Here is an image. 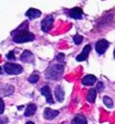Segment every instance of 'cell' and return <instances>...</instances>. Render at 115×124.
I'll return each instance as SVG.
<instances>
[{
  "label": "cell",
  "mask_w": 115,
  "mask_h": 124,
  "mask_svg": "<svg viewBox=\"0 0 115 124\" xmlns=\"http://www.w3.org/2000/svg\"><path fill=\"white\" fill-rule=\"evenodd\" d=\"M34 38L35 37L31 32L27 31V27H22V24L21 25V27L16 29V34H13V40L16 43H24L28 41H32L34 40Z\"/></svg>",
  "instance_id": "6da1fadb"
},
{
  "label": "cell",
  "mask_w": 115,
  "mask_h": 124,
  "mask_svg": "<svg viewBox=\"0 0 115 124\" xmlns=\"http://www.w3.org/2000/svg\"><path fill=\"white\" fill-rule=\"evenodd\" d=\"M64 71V67L61 65H52L46 71L45 75L49 79H59Z\"/></svg>",
  "instance_id": "7a4b0ae2"
},
{
  "label": "cell",
  "mask_w": 115,
  "mask_h": 124,
  "mask_svg": "<svg viewBox=\"0 0 115 124\" xmlns=\"http://www.w3.org/2000/svg\"><path fill=\"white\" fill-rule=\"evenodd\" d=\"M4 70L8 74H20L22 71V68L17 64H6Z\"/></svg>",
  "instance_id": "3957f363"
},
{
  "label": "cell",
  "mask_w": 115,
  "mask_h": 124,
  "mask_svg": "<svg viewBox=\"0 0 115 124\" xmlns=\"http://www.w3.org/2000/svg\"><path fill=\"white\" fill-rule=\"evenodd\" d=\"M109 46V42L106 41L105 39H101V40H99L96 44V51L98 54L100 55H102L104 54V52L106 51V49L108 48Z\"/></svg>",
  "instance_id": "277c9868"
},
{
  "label": "cell",
  "mask_w": 115,
  "mask_h": 124,
  "mask_svg": "<svg viewBox=\"0 0 115 124\" xmlns=\"http://www.w3.org/2000/svg\"><path fill=\"white\" fill-rule=\"evenodd\" d=\"M53 22H54V19L52 16H48L46 17L42 23H41V28L44 32H49L50 31V29L52 28L53 26Z\"/></svg>",
  "instance_id": "5b68a950"
},
{
  "label": "cell",
  "mask_w": 115,
  "mask_h": 124,
  "mask_svg": "<svg viewBox=\"0 0 115 124\" xmlns=\"http://www.w3.org/2000/svg\"><path fill=\"white\" fill-rule=\"evenodd\" d=\"M91 49H92V48H91V45H89V44L86 45V46L83 48L82 53L77 56L76 60H77L78 62L86 61V60H87V58H88V56H89V54H90V52H91Z\"/></svg>",
  "instance_id": "8992f818"
},
{
  "label": "cell",
  "mask_w": 115,
  "mask_h": 124,
  "mask_svg": "<svg viewBox=\"0 0 115 124\" xmlns=\"http://www.w3.org/2000/svg\"><path fill=\"white\" fill-rule=\"evenodd\" d=\"M41 93H42V95L46 98V101H47L49 104H54V99H53L52 92H51V89H50L49 86H44V87H42Z\"/></svg>",
  "instance_id": "52a82bcc"
},
{
  "label": "cell",
  "mask_w": 115,
  "mask_h": 124,
  "mask_svg": "<svg viewBox=\"0 0 115 124\" xmlns=\"http://www.w3.org/2000/svg\"><path fill=\"white\" fill-rule=\"evenodd\" d=\"M69 16L72 18V19H75V20H80L83 16V11L82 9L78 8V7H75L73 9L70 10L69 12Z\"/></svg>",
  "instance_id": "ba28073f"
},
{
  "label": "cell",
  "mask_w": 115,
  "mask_h": 124,
  "mask_svg": "<svg viewBox=\"0 0 115 124\" xmlns=\"http://www.w3.org/2000/svg\"><path fill=\"white\" fill-rule=\"evenodd\" d=\"M21 60H22V62H23V63H33L34 62L33 55L29 51H24L21 57Z\"/></svg>",
  "instance_id": "9c48e42d"
},
{
  "label": "cell",
  "mask_w": 115,
  "mask_h": 124,
  "mask_svg": "<svg viewBox=\"0 0 115 124\" xmlns=\"http://www.w3.org/2000/svg\"><path fill=\"white\" fill-rule=\"evenodd\" d=\"M25 16H26L27 18H29L30 20H34V19H36V18H38V17L41 16V12H40L39 10H37V9L30 8L29 10H28V11L25 13Z\"/></svg>",
  "instance_id": "30bf717a"
},
{
  "label": "cell",
  "mask_w": 115,
  "mask_h": 124,
  "mask_svg": "<svg viewBox=\"0 0 115 124\" xmlns=\"http://www.w3.org/2000/svg\"><path fill=\"white\" fill-rule=\"evenodd\" d=\"M58 115H59V111L58 110H54L49 108H45V110H44V117L46 119H54Z\"/></svg>",
  "instance_id": "8fae6325"
},
{
  "label": "cell",
  "mask_w": 115,
  "mask_h": 124,
  "mask_svg": "<svg viewBox=\"0 0 115 124\" xmlns=\"http://www.w3.org/2000/svg\"><path fill=\"white\" fill-rule=\"evenodd\" d=\"M97 81V78L96 76L94 75H86L85 77H83L82 79V83L85 85V86H91V85H94Z\"/></svg>",
  "instance_id": "7c38bea8"
},
{
  "label": "cell",
  "mask_w": 115,
  "mask_h": 124,
  "mask_svg": "<svg viewBox=\"0 0 115 124\" xmlns=\"http://www.w3.org/2000/svg\"><path fill=\"white\" fill-rule=\"evenodd\" d=\"M55 96L58 100V102H63L65 99V92L61 86H57L55 89Z\"/></svg>",
  "instance_id": "4fadbf2b"
},
{
  "label": "cell",
  "mask_w": 115,
  "mask_h": 124,
  "mask_svg": "<svg viewBox=\"0 0 115 124\" xmlns=\"http://www.w3.org/2000/svg\"><path fill=\"white\" fill-rule=\"evenodd\" d=\"M35 111H36V106L34 104H30V105L27 106V108H26V109L24 111V115L26 117L31 116V115H33L35 113Z\"/></svg>",
  "instance_id": "5bb4252c"
},
{
  "label": "cell",
  "mask_w": 115,
  "mask_h": 124,
  "mask_svg": "<svg viewBox=\"0 0 115 124\" xmlns=\"http://www.w3.org/2000/svg\"><path fill=\"white\" fill-rule=\"evenodd\" d=\"M96 97H97V91L95 89H91L88 92V95H87V100L90 103H94L96 101Z\"/></svg>",
  "instance_id": "9a60e30c"
},
{
  "label": "cell",
  "mask_w": 115,
  "mask_h": 124,
  "mask_svg": "<svg viewBox=\"0 0 115 124\" xmlns=\"http://www.w3.org/2000/svg\"><path fill=\"white\" fill-rule=\"evenodd\" d=\"M71 123L72 124H76V123L77 124H86L87 123V120H86V118L82 115H77L72 119Z\"/></svg>",
  "instance_id": "2e32d148"
},
{
  "label": "cell",
  "mask_w": 115,
  "mask_h": 124,
  "mask_svg": "<svg viewBox=\"0 0 115 124\" xmlns=\"http://www.w3.org/2000/svg\"><path fill=\"white\" fill-rule=\"evenodd\" d=\"M103 103H104V105H105L107 108H109L113 107V102H112V100H111L110 98H108L107 96L103 97Z\"/></svg>",
  "instance_id": "e0dca14e"
},
{
  "label": "cell",
  "mask_w": 115,
  "mask_h": 124,
  "mask_svg": "<svg viewBox=\"0 0 115 124\" xmlns=\"http://www.w3.org/2000/svg\"><path fill=\"white\" fill-rule=\"evenodd\" d=\"M39 80V75L38 74H31L29 77H28V81L30 83H36Z\"/></svg>",
  "instance_id": "ac0fdd59"
},
{
  "label": "cell",
  "mask_w": 115,
  "mask_h": 124,
  "mask_svg": "<svg viewBox=\"0 0 115 124\" xmlns=\"http://www.w3.org/2000/svg\"><path fill=\"white\" fill-rule=\"evenodd\" d=\"M73 41H74V43H75L76 45H79V44L83 41V37H82L81 35H79V34L74 35V36H73Z\"/></svg>",
  "instance_id": "d6986e66"
},
{
  "label": "cell",
  "mask_w": 115,
  "mask_h": 124,
  "mask_svg": "<svg viewBox=\"0 0 115 124\" xmlns=\"http://www.w3.org/2000/svg\"><path fill=\"white\" fill-rule=\"evenodd\" d=\"M97 89H98V91H99L100 93L102 92L103 89H104V85H103V83H102V82H99L98 85H97Z\"/></svg>",
  "instance_id": "ffe728a7"
},
{
  "label": "cell",
  "mask_w": 115,
  "mask_h": 124,
  "mask_svg": "<svg viewBox=\"0 0 115 124\" xmlns=\"http://www.w3.org/2000/svg\"><path fill=\"white\" fill-rule=\"evenodd\" d=\"M4 108H5V106H4V102L3 100L0 98V114H2L3 111H4Z\"/></svg>",
  "instance_id": "44dd1931"
},
{
  "label": "cell",
  "mask_w": 115,
  "mask_h": 124,
  "mask_svg": "<svg viewBox=\"0 0 115 124\" xmlns=\"http://www.w3.org/2000/svg\"><path fill=\"white\" fill-rule=\"evenodd\" d=\"M7 59H8V60H11V61H14V60H15V55H14V52H13V51H11V52L8 53Z\"/></svg>",
  "instance_id": "7402d4cb"
},
{
  "label": "cell",
  "mask_w": 115,
  "mask_h": 124,
  "mask_svg": "<svg viewBox=\"0 0 115 124\" xmlns=\"http://www.w3.org/2000/svg\"><path fill=\"white\" fill-rule=\"evenodd\" d=\"M64 58H65V55L64 54H59V55L56 57L57 61H62V60H64Z\"/></svg>",
  "instance_id": "603a6c76"
},
{
  "label": "cell",
  "mask_w": 115,
  "mask_h": 124,
  "mask_svg": "<svg viewBox=\"0 0 115 124\" xmlns=\"http://www.w3.org/2000/svg\"><path fill=\"white\" fill-rule=\"evenodd\" d=\"M2 73V69H1V67H0V74Z\"/></svg>",
  "instance_id": "cb8c5ba5"
},
{
  "label": "cell",
  "mask_w": 115,
  "mask_h": 124,
  "mask_svg": "<svg viewBox=\"0 0 115 124\" xmlns=\"http://www.w3.org/2000/svg\"><path fill=\"white\" fill-rule=\"evenodd\" d=\"M114 58H115V49H114Z\"/></svg>",
  "instance_id": "d4e9b609"
}]
</instances>
